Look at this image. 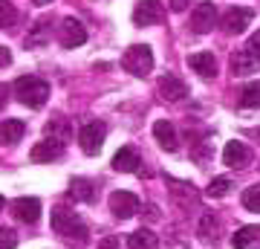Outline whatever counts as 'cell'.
Returning <instances> with one entry per match:
<instances>
[{
    "label": "cell",
    "mask_w": 260,
    "mask_h": 249,
    "mask_svg": "<svg viewBox=\"0 0 260 249\" xmlns=\"http://www.w3.org/2000/svg\"><path fill=\"white\" fill-rule=\"evenodd\" d=\"M12 64V52L9 46H0V67H9Z\"/></svg>",
    "instance_id": "33"
},
{
    "label": "cell",
    "mask_w": 260,
    "mask_h": 249,
    "mask_svg": "<svg viewBox=\"0 0 260 249\" xmlns=\"http://www.w3.org/2000/svg\"><path fill=\"white\" fill-rule=\"evenodd\" d=\"M257 139H260V128H257Z\"/></svg>",
    "instance_id": "38"
},
{
    "label": "cell",
    "mask_w": 260,
    "mask_h": 249,
    "mask_svg": "<svg viewBox=\"0 0 260 249\" xmlns=\"http://www.w3.org/2000/svg\"><path fill=\"white\" fill-rule=\"evenodd\" d=\"M3 209H6V200H3V194H0V212H3Z\"/></svg>",
    "instance_id": "37"
},
{
    "label": "cell",
    "mask_w": 260,
    "mask_h": 249,
    "mask_svg": "<svg viewBox=\"0 0 260 249\" xmlns=\"http://www.w3.org/2000/svg\"><path fill=\"white\" fill-rule=\"evenodd\" d=\"M95 194H99V188L90 180H84V177H75L70 183V188H67V197L75 200V203H95Z\"/></svg>",
    "instance_id": "15"
},
{
    "label": "cell",
    "mask_w": 260,
    "mask_h": 249,
    "mask_svg": "<svg viewBox=\"0 0 260 249\" xmlns=\"http://www.w3.org/2000/svg\"><path fill=\"white\" fill-rule=\"evenodd\" d=\"M32 162H55V159L64 157V142H58V139H41L35 148H32Z\"/></svg>",
    "instance_id": "11"
},
{
    "label": "cell",
    "mask_w": 260,
    "mask_h": 249,
    "mask_svg": "<svg viewBox=\"0 0 260 249\" xmlns=\"http://www.w3.org/2000/svg\"><path fill=\"white\" fill-rule=\"evenodd\" d=\"M35 6H47V3H52V0H32Z\"/></svg>",
    "instance_id": "36"
},
{
    "label": "cell",
    "mask_w": 260,
    "mask_h": 249,
    "mask_svg": "<svg viewBox=\"0 0 260 249\" xmlns=\"http://www.w3.org/2000/svg\"><path fill=\"white\" fill-rule=\"evenodd\" d=\"M107 203H110V212L116 214L119 220H130L133 214L139 212V197L130 194V191H113Z\"/></svg>",
    "instance_id": "7"
},
{
    "label": "cell",
    "mask_w": 260,
    "mask_h": 249,
    "mask_svg": "<svg viewBox=\"0 0 260 249\" xmlns=\"http://www.w3.org/2000/svg\"><path fill=\"white\" fill-rule=\"evenodd\" d=\"M52 232L61 240H67L70 246H84L90 240V229L87 223L78 217V212L67 209V206H55L52 209Z\"/></svg>",
    "instance_id": "1"
},
{
    "label": "cell",
    "mask_w": 260,
    "mask_h": 249,
    "mask_svg": "<svg viewBox=\"0 0 260 249\" xmlns=\"http://www.w3.org/2000/svg\"><path fill=\"white\" fill-rule=\"evenodd\" d=\"M121 67H124L130 75L145 78V75L153 70V52H150V46H148V44H133V46H127V52L121 56Z\"/></svg>",
    "instance_id": "3"
},
{
    "label": "cell",
    "mask_w": 260,
    "mask_h": 249,
    "mask_svg": "<svg viewBox=\"0 0 260 249\" xmlns=\"http://www.w3.org/2000/svg\"><path fill=\"white\" fill-rule=\"evenodd\" d=\"M49 38H52V20H49V18H41V20H35V26L26 32V46H29V49L47 46Z\"/></svg>",
    "instance_id": "17"
},
{
    "label": "cell",
    "mask_w": 260,
    "mask_h": 249,
    "mask_svg": "<svg viewBox=\"0 0 260 249\" xmlns=\"http://www.w3.org/2000/svg\"><path fill=\"white\" fill-rule=\"evenodd\" d=\"M12 90L18 96V102H23L32 110H38V107H44L49 102V84L44 78H38V75H20V78H15Z\"/></svg>",
    "instance_id": "2"
},
{
    "label": "cell",
    "mask_w": 260,
    "mask_h": 249,
    "mask_svg": "<svg viewBox=\"0 0 260 249\" xmlns=\"http://www.w3.org/2000/svg\"><path fill=\"white\" fill-rule=\"evenodd\" d=\"M47 136L49 139H58V142H67V139L73 136V128L67 125V119H52L47 125Z\"/></svg>",
    "instance_id": "25"
},
{
    "label": "cell",
    "mask_w": 260,
    "mask_h": 249,
    "mask_svg": "<svg viewBox=\"0 0 260 249\" xmlns=\"http://www.w3.org/2000/svg\"><path fill=\"white\" fill-rule=\"evenodd\" d=\"M251 18H254V9H246V6H232V9L223 15L220 26H223L225 35H243V32H246V26L251 23Z\"/></svg>",
    "instance_id": "5"
},
{
    "label": "cell",
    "mask_w": 260,
    "mask_h": 249,
    "mask_svg": "<svg viewBox=\"0 0 260 249\" xmlns=\"http://www.w3.org/2000/svg\"><path fill=\"white\" fill-rule=\"evenodd\" d=\"M12 214H15V220L20 223H35L41 217V200L38 197H18L15 203H12Z\"/></svg>",
    "instance_id": "13"
},
{
    "label": "cell",
    "mask_w": 260,
    "mask_h": 249,
    "mask_svg": "<svg viewBox=\"0 0 260 249\" xmlns=\"http://www.w3.org/2000/svg\"><path fill=\"white\" fill-rule=\"evenodd\" d=\"M188 3H191V0H171V9L182 12V9H188Z\"/></svg>",
    "instance_id": "34"
},
{
    "label": "cell",
    "mask_w": 260,
    "mask_h": 249,
    "mask_svg": "<svg viewBox=\"0 0 260 249\" xmlns=\"http://www.w3.org/2000/svg\"><path fill=\"white\" fill-rule=\"evenodd\" d=\"M243 49H249V52H251L254 58H260V29H257V32H254V35L249 38V44L243 46Z\"/></svg>",
    "instance_id": "31"
},
{
    "label": "cell",
    "mask_w": 260,
    "mask_h": 249,
    "mask_svg": "<svg viewBox=\"0 0 260 249\" xmlns=\"http://www.w3.org/2000/svg\"><path fill=\"white\" fill-rule=\"evenodd\" d=\"M130 249H159V235H153L150 229H136L127 238Z\"/></svg>",
    "instance_id": "22"
},
{
    "label": "cell",
    "mask_w": 260,
    "mask_h": 249,
    "mask_svg": "<svg viewBox=\"0 0 260 249\" xmlns=\"http://www.w3.org/2000/svg\"><path fill=\"white\" fill-rule=\"evenodd\" d=\"M15 20H18V12H15V6H12L9 0H0V29H9Z\"/></svg>",
    "instance_id": "29"
},
{
    "label": "cell",
    "mask_w": 260,
    "mask_h": 249,
    "mask_svg": "<svg viewBox=\"0 0 260 249\" xmlns=\"http://www.w3.org/2000/svg\"><path fill=\"white\" fill-rule=\"evenodd\" d=\"M159 93H162V99L168 102H179V99H185L188 96V84L174 73H165L159 78Z\"/></svg>",
    "instance_id": "14"
},
{
    "label": "cell",
    "mask_w": 260,
    "mask_h": 249,
    "mask_svg": "<svg viewBox=\"0 0 260 249\" xmlns=\"http://www.w3.org/2000/svg\"><path fill=\"white\" fill-rule=\"evenodd\" d=\"M243 206H246L249 212H260V183L249 185V188L243 191Z\"/></svg>",
    "instance_id": "28"
},
{
    "label": "cell",
    "mask_w": 260,
    "mask_h": 249,
    "mask_svg": "<svg viewBox=\"0 0 260 249\" xmlns=\"http://www.w3.org/2000/svg\"><path fill=\"white\" fill-rule=\"evenodd\" d=\"M200 238L205 243H217V238H220V220L214 214H203V220H200Z\"/></svg>",
    "instance_id": "24"
},
{
    "label": "cell",
    "mask_w": 260,
    "mask_h": 249,
    "mask_svg": "<svg viewBox=\"0 0 260 249\" xmlns=\"http://www.w3.org/2000/svg\"><path fill=\"white\" fill-rule=\"evenodd\" d=\"M95 249H119V238H116V235H107V238L99 240V246Z\"/></svg>",
    "instance_id": "32"
},
{
    "label": "cell",
    "mask_w": 260,
    "mask_h": 249,
    "mask_svg": "<svg viewBox=\"0 0 260 249\" xmlns=\"http://www.w3.org/2000/svg\"><path fill=\"white\" fill-rule=\"evenodd\" d=\"M229 191H232V180H229V177H217V180H211L208 188H205V194L214 197V200H217V197H225Z\"/></svg>",
    "instance_id": "26"
},
{
    "label": "cell",
    "mask_w": 260,
    "mask_h": 249,
    "mask_svg": "<svg viewBox=\"0 0 260 249\" xmlns=\"http://www.w3.org/2000/svg\"><path fill=\"white\" fill-rule=\"evenodd\" d=\"M104 136H107V128H104L102 122H87L81 130H78V142H81V151L84 154H90L95 157L104 145Z\"/></svg>",
    "instance_id": "4"
},
{
    "label": "cell",
    "mask_w": 260,
    "mask_h": 249,
    "mask_svg": "<svg viewBox=\"0 0 260 249\" xmlns=\"http://www.w3.org/2000/svg\"><path fill=\"white\" fill-rule=\"evenodd\" d=\"M223 162L229 168H246L251 162V151L246 142H240V139H232V142H225L223 148Z\"/></svg>",
    "instance_id": "8"
},
{
    "label": "cell",
    "mask_w": 260,
    "mask_h": 249,
    "mask_svg": "<svg viewBox=\"0 0 260 249\" xmlns=\"http://www.w3.org/2000/svg\"><path fill=\"white\" fill-rule=\"evenodd\" d=\"M188 67L197 75H203V78H214L217 75V58L211 52H194V56H188Z\"/></svg>",
    "instance_id": "18"
},
{
    "label": "cell",
    "mask_w": 260,
    "mask_h": 249,
    "mask_svg": "<svg viewBox=\"0 0 260 249\" xmlns=\"http://www.w3.org/2000/svg\"><path fill=\"white\" fill-rule=\"evenodd\" d=\"M145 214H148L150 220H156L159 214H156V206H145Z\"/></svg>",
    "instance_id": "35"
},
{
    "label": "cell",
    "mask_w": 260,
    "mask_h": 249,
    "mask_svg": "<svg viewBox=\"0 0 260 249\" xmlns=\"http://www.w3.org/2000/svg\"><path fill=\"white\" fill-rule=\"evenodd\" d=\"M162 20V3L159 0H139L133 9V23L136 26H153Z\"/></svg>",
    "instance_id": "9"
},
{
    "label": "cell",
    "mask_w": 260,
    "mask_h": 249,
    "mask_svg": "<svg viewBox=\"0 0 260 249\" xmlns=\"http://www.w3.org/2000/svg\"><path fill=\"white\" fill-rule=\"evenodd\" d=\"M84 41H87V29L81 26V20H75V18L61 20V26H58V44L64 46V49H75Z\"/></svg>",
    "instance_id": "6"
},
{
    "label": "cell",
    "mask_w": 260,
    "mask_h": 249,
    "mask_svg": "<svg viewBox=\"0 0 260 249\" xmlns=\"http://www.w3.org/2000/svg\"><path fill=\"white\" fill-rule=\"evenodd\" d=\"M211 157H214L211 142H208V139H200V142H197V148H194V159H197V165H208V162H211Z\"/></svg>",
    "instance_id": "27"
},
{
    "label": "cell",
    "mask_w": 260,
    "mask_h": 249,
    "mask_svg": "<svg viewBox=\"0 0 260 249\" xmlns=\"http://www.w3.org/2000/svg\"><path fill=\"white\" fill-rule=\"evenodd\" d=\"M18 246V235L12 229H0V249H15Z\"/></svg>",
    "instance_id": "30"
},
{
    "label": "cell",
    "mask_w": 260,
    "mask_h": 249,
    "mask_svg": "<svg viewBox=\"0 0 260 249\" xmlns=\"http://www.w3.org/2000/svg\"><path fill=\"white\" fill-rule=\"evenodd\" d=\"M260 240V226H240L232 235V246L234 249H251Z\"/></svg>",
    "instance_id": "21"
},
{
    "label": "cell",
    "mask_w": 260,
    "mask_h": 249,
    "mask_svg": "<svg viewBox=\"0 0 260 249\" xmlns=\"http://www.w3.org/2000/svg\"><path fill=\"white\" fill-rule=\"evenodd\" d=\"M240 107L243 110H260V81H249L240 90Z\"/></svg>",
    "instance_id": "23"
},
{
    "label": "cell",
    "mask_w": 260,
    "mask_h": 249,
    "mask_svg": "<svg viewBox=\"0 0 260 249\" xmlns=\"http://www.w3.org/2000/svg\"><path fill=\"white\" fill-rule=\"evenodd\" d=\"M214 26H217V6L214 3H200L194 9V15H191V29L197 35H205Z\"/></svg>",
    "instance_id": "10"
},
{
    "label": "cell",
    "mask_w": 260,
    "mask_h": 249,
    "mask_svg": "<svg viewBox=\"0 0 260 249\" xmlns=\"http://www.w3.org/2000/svg\"><path fill=\"white\" fill-rule=\"evenodd\" d=\"M26 133V122L20 119H3L0 122V145H15Z\"/></svg>",
    "instance_id": "20"
},
{
    "label": "cell",
    "mask_w": 260,
    "mask_h": 249,
    "mask_svg": "<svg viewBox=\"0 0 260 249\" xmlns=\"http://www.w3.org/2000/svg\"><path fill=\"white\" fill-rule=\"evenodd\" d=\"M153 136H156L159 148L162 151H168V154H174V151H179V136H177V128L171 125L168 119H159L153 122Z\"/></svg>",
    "instance_id": "12"
},
{
    "label": "cell",
    "mask_w": 260,
    "mask_h": 249,
    "mask_svg": "<svg viewBox=\"0 0 260 249\" xmlns=\"http://www.w3.org/2000/svg\"><path fill=\"white\" fill-rule=\"evenodd\" d=\"M232 73L234 75H251V73H260V58H254L249 49H237L232 56Z\"/></svg>",
    "instance_id": "16"
},
{
    "label": "cell",
    "mask_w": 260,
    "mask_h": 249,
    "mask_svg": "<svg viewBox=\"0 0 260 249\" xmlns=\"http://www.w3.org/2000/svg\"><path fill=\"white\" fill-rule=\"evenodd\" d=\"M139 165H142V159L133 148H119L116 157H113V168L121 171V174H133V171H139Z\"/></svg>",
    "instance_id": "19"
}]
</instances>
